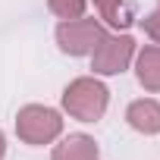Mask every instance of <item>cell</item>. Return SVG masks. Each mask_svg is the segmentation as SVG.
<instances>
[{
  "label": "cell",
  "mask_w": 160,
  "mask_h": 160,
  "mask_svg": "<svg viewBox=\"0 0 160 160\" xmlns=\"http://www.w3.org/2000/svg\"><path fill=\"white\" fill-rule=\"evenodd\" d=\"M104 104H107V91L98 85V82H88V78H78L72 88H66V107L85 122H94L101 113H104Z\"/></svg>",
  "instance_id": "cell-1"
},
{
  "label": "cell",
  "mask_w": 160,
  "mask_h": 160,
  "mask_svg": "<svg viewBox=\"0 0 160 160\" xmlns=\"http://www.w3.org/2000/svg\"><path fill=\"white\" fill-rule=\"evenodd\" d=\"M60 132V116L53 110H41V107H28L19 116V135L28 141H47Z\"/></svg>",
  "instance_id": "cell-2"
},
{
  "label": "cell",
  "mask_w": 160,
  "mask_h": 160,
  "mask_svg": "<svg viewBox=\"0 0 160 160\" xmlns=\"http://www.w3.org/2000/svg\"><path fill=\"white\" fill-rule=\"evenodd\" d=\"M60 41H63V50L69 53H85L94 47V41H101V28L94 22H69V25H60Z\"/></svg>",
  "instance_id": "cell-3"
},
{
  "label": "cell",
  "mask_w": 160,
  "mask_h": 160,
  "mask_svg": "<svg viewBox=\"0 0 160 160\" xmlns=\"http://www.w3.org/2000/svg\"><path fill=\"white\" fill-rule=\"evenodd\" d=\"M129 53H132V41H129V38L104 41L101 50H98V57H94V66H98V72H119V69L126 66Z\"/></svg>",
  "instance_id": "cell-4"
},
{
  "label": "cell",
  "mask_w": 160,
  "mask_h": 160,
  "mask_svg": "<svg viewBox=\"0 0 160 160\" xmlns=\"http://www.w3.org/2000/svg\"><path fill=\"white\" fill-rule=\"evenodd\" d=\"M129 122L141 132H160V107L154 101H138L129 107Z\"/></svg>",
  "instance_id": "cell-5"
},
{
  "label": "cell",
  "mask_w": 160,
  "mask_h": 160,
  "mask_svg": "<svg viewBox=\"0 0 160 160\" xmlns=\"http://www.w3.org/2000/svg\"><path fill=\"white\" fill-rule=\"evenodd\" d=\"M53 160H98V148L85 135H75L53 154Z\"/></svg>",
  "instance_id": "cell-6"
},
{
  "label": "cell",
  "mask_w": 160,
  "mask_h": 160,
  "mask_svg": "<svg viewBox=\"0 0 160 160\" xmlns=\"http://www.w3.org/2000/svg\"><path fill=\"white\" fill-rule=\"evenodd\" d=\"M138 75H141V82H144L148 88H160V50H157V47H151V50L141 53V69H138Z\"/></svg>",
  "instance_id": "cell-7"
},
{
  "label": "cell",
  "mask_w": 160,
  "mask_h": 160,
  "mask_svg": "<svg viewBox=\"0 0 160 160\" xmlns=\"http://www.w3.org/2000/svg\"><path fill=\"white\" fill-rule=\"evenodd\" d=\"M50 7H53L60 16H66V19H75L78 13H82L85 0H50Z\"/></svg>",
  "instance_id": "cell-8"
},
{
  "label": "cell",
  "mask_w": 160,
  "mask_h": 160,
  "mask_svg": "<svg viewBox=\"0 0 160 160\" xmlns=\"http://www.w3.org/2000/svg\"><path fill=\"white\" fill-rule=\"evenodd\" d=\"M101 3V10H104V16H107V22L110 25H126L129 19H122V13H119V0H98Z\"/></svg>",
  "instance_id": "cell-9"
},
{
  "label": "cell",
  "mask_w": 160,
  "mask_h": 160,
  "mask_svg": "<svg viewBox=\"0 0 160 160\" xmlns=\"http://www.w3.org/2000/svg\"><path fill=\"white\" fill-rule=\"evenodd\" d=\"M148 32H151L154 38H160V10H157V13L148 19Z\"/></svg>",
  "instance_id": "cell-10"
},
{
  "label": "cell",
  "mask_w": 160,
  "mask_h": 160,
  "mask_svg": "<svg viewBox=\"0 0 160 160\" xmlns=\"http://www.w3.org/2000/svg\"><path fill=\"white\" fill-rule=\"evenodd\" d=\"M0 157H3V135H0Z\"/></svg>",
  "instance_id": "cell-11"
}]
</instances>
